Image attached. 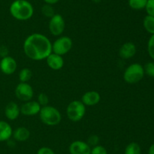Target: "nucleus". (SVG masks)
<instances>
[{
    "mask_svg": "<svg viewBox=\"0 0 154 154\" xmlns=\"http://www.w3.org/2000/svg\"><path fill=\"white\" fill-rule=\"evenodd\" d=\"M48 66L54 70H60L64 66V59L63 56L59 55L55 53H51L46 59Z\"/></svg>",
    "mask_w": 154,
    "mask_h": 154,
    "instance_id": "ddd939ff",
    "label": "nucleus"
},
{
    "mask_svg": "<svg viewBox=\"0 0 154 154\" xmlns=\"http://www.w3.org/2000/svg\"><path fill=\"white\" fill-rule=\"evenodd\" d=\"M99 141H100V139H99V136L96 134H92L88 137L87 143H88L90 147H93L96 145H99Z\"/></svg>",
    "mask_w": 154,
    "mask_h": 154,
    "instance_id": "a878e982",
    "label": "nucleus"
},
{
    "mask_svg": "<svg viewBox=\"0 0 154 154\" xmlns=\"http://www.w3.org/2000/svg\"><path fill=\"white\" fill-rule=\"evenodd\" d=\"M72 40L69 36H60L52 44V52L59 55H64L69 53L72 48Z\"/></svg>",
    "mask_w": 154,
    "mask_h": 154,
    "instance_id": "423d86ee",
    "label": "nucleus"
},
{
    "mask_svg": "<svg viewBox=\"0 0 154 154\" xmlns=\"http://www.w3.org/2000/svg\"><path fill=\"white\" fill-rule=\"evenodd\" d=\"M144 66L138 63H134L125 69L123 79L128 84H136L144 78Z\"/></svg>",
    "mask_w": 154,
    "mask_h": 154,
    "instance_id": "20e7f679",
    "label": "nucleus"
},
{
    "mask_svg": "<svg viewBox=\"0 0 154 154\" xmlns=\"http://www.w3.org/2000/svg\"><path fill=\"white\" fill-rule=\"evenodd\" d=\"M20 114V108L17 103L11 101L5 107V115L8 119L14 121L17 119Z\"/></svg>",
    "mask_w": 154,
    "mask_h": 154,
    "instance_id": "2eb2a0df",
    "label": "nucleus"
},
{
    "mask_svg": "<svg viewBox=\"0 0 154 154\" xmlns=\"http://www.w3.org/2000/svg\"><path fill=\"white\" fill-rule=\"evenodd\" d=\"M20 113L26 116H32L38 114L42 106L38 103V101H29L24 102L20 106Z\"/></svg>",
    "mask_w": 154,
    "mask_h": 154,
    "instance_id": "1a4fd4ad",
    "label": "nucleus"
},
{
    "mask_svg": "<svg viewBox=\"0 0 154 154\" xmlns=\"http://www.w3.org/2000/svg\"><path fill=\"white\" fill-rule=\"evenodd\" d=\"M137 51L136 45L132 42H125L119 49V56L123 60L132 58L135 55Z\"/></svg>",
    "mask_w": 154,
    "mask_h": 154,
    "instance_id": "f8f14e48",
    "label": "nucleus"
},
{
    "mask_svg": "<svg viewBox=\"0 0 154 154\" xmlns=\"http://www.w3.org/2000/svg\"><path fill=\"white\" fill-rule=\"evenodd\" d=\"M17 63L14 57L7 56L0 60V70L5 75H11L16 71Z\"/></svg>",
    "mask_w": 154,
    "mask_h": 154,
    "instance_id": "9d476101",
    "label": "nucleus"
},
{
    "mask_svg": "<svg viewBox=\"0 0 154 154\" xmlns=\"http://www.w3.org/2000/svg\"><path fill=\"white\" fill-rule=\"evenodd\" d=\"M50 33L54 36H60L64 32L66 28V22L61 14H55L51 18H50L49 21Z\"/></svg>",
    "mask_w": 154,
    "mask_h": 154,
    "instance_id": "0eeeda50",
    "label": "nucleus"
},
{
    "mask_svg": "<svg viewBox=\"0 0 154 154\" xmlns=\"http://www.w3.org/2000/svg\"><path fill=\"white\" fill-rule=\"evenodd\" d=\"M41 121L48 126H55L59 125L62 120V115L59 110L52 106H44L39 112Z\"/></svg>",
    "mask_w": 154,
    "mask_h": 154,
    "instance_id": "7ed1b4c3",
    "label": "nucleus"
},
{
    "mask_svg": "<svg viewBox=\"0 0 154 154\" xmlns=\"http://www.w3.org/2000/svg\"><path fill=\"white\" fill-rule=\"evenodd\" d=\"M9 10L11 16L18 21H27L34 14L33 6L27 0H14Z\"/></svg>",
    "mask_w": 154,
    "mask_h": 154,
    "instance_id": "f03ea898",
    "label": "nucleus"
},
{
    "mask_svg": "<svg viewBox=\"0 0 154 154\" xmlns=\"http://www.w3.org/2000/svg\"><path fill=\"white\" fill-rule=\"evenodd\" d=\"M147 0H129V6L133 10H142L145 8Z\"/></svg>",
    "mask_w": 154,
    "mask_h": 154,
    "instance_id": "aec40b11",
    "label": "nucleus"
},
{
    "mask_svg": "<svg viewBox=\"0 0 154 154\" xmlns=\"http://www.w3.org/2000/svg\"><path fill=\"white\" fill-rule=\"evenodd\" d=\"M9 53V49L6 45H0V57L3 58V57H5L7 56H8Z\"/></svg>",
    "mask_w": 154,
    "mask_h": 154,
    "instance_id": "c756f323",
    "label": "nucleus"
},
{
    "mask_svg": "<svg viewBox=\"0 0 154 154\" xmlns=\"http://www.w3.org/2000/svg\"><path fill=\"white\" fill-rule=\"evenodd\" d=\"M32 76V72L29 68H23L19 72V79L20 82H28Z\"/></svg>",
    "mask_w": 154,
    "mask_h": 154,
    "instance_id": "412c9836",
    "label": "nucleus"
},
{
    "mask_svg": "<svg viewBox=\"0 0 154 154\" xmlns=\"http://www.w3.org/2000/svg\"><path fill=\"white\" fill-rule=\"evenodd\" d=\"M143 26L146 31L150 34H154V18L150 15L144 17L143 20Z\"/></svg>",
    "mask_w": 154,
    "mask_h": 154,
    "instance_id": "a211bd4d",
    "label": "nucleus"
},
{
    "mask_svg": "<svg viewBox=\"0 0 154 154\" xmlns=\"http://www.w3.org/2000/svg\"><path fill=\"white\" fill-rule=\"evenodd\" d=\"M101 95L96 91H89L85 92L81 98V101L85 106H95L100 102Z\"/></svg>",
    "mask_w": 154,
    "mask_h": 154,
    "instance_id": "4468645a",
    "label": "nucleus"
},
{
    "mask_svg": "<svg viewBox=\"0 0 154 154\" xmlns=\"http://www.w3.org/2000/svg\"><path fill=\"white\" fill-rule=\"evenodd\" d=\"M144 73L147 74L150 77L154 78V61L147 62L144 66Z\"/></svg>",
    "mask_w": 154,
    "mask_h": 154,
    "instance_id": "5701e85b",
    "label": "nucleus"
},
{
    "mask_svg": "<svg viewBox=\"0 0 154 154\" xmlns=\"http://www.w3.org/2000/svg\"><path fill=\"white\" fill-rule=\"evenodd\" d=\"M86 113V106L81 101H73L69 104L66 108L68 119L74 122L81 121Z\"/></svg>",
    "mask_w": 154,
    "mask_h": 154,
    "instance_id": "39448f33",
    "label": "nucleus"
},
{
    "mask_svg": "<svg viewBox=\"0 0 154 154\" xmlns=\"http://www.w3.org/2000/svg\"><path fill=\"white\" fill-rule=\"evenodd\" d=\"M124 154H141V146L136 142H131L125 148Z\"/></svg>",
    "mask_w": 154,
    "mask_h": 154,
    "instance_id": "6ab92c4d",
    "label": "nucleus"
},
{
    "mask_svg": "<svg viewBox=\"0 0 154 154\" xmlns=\"http://www.w3.org/2000/svg\"><path fill=\"white\" fill-rule=\"evenodd\" d=\"M15 96L18 100L23 102L29 101L32 99L34 91L32 87L27 82H20L14 90Z\"/></svg>",
    "mask_w": 154,
    "mask_h": 154,
    "instance_id": "6e6552de",
    "label": "nucleus"
},
{
    "mask_svg": "<svg viewBox=\"0 0 154 154\" xmlns=\"http://www.w3.org/2000/svg\"><path fill=\"white\" fill-rule=\"evenodd\" d=\"M45 1V2L46 3V4H50V5H54L56 4V3L58 2L60 0H44Z\"/></svg>",
    "mask_w": 154,
    "mask_h": 154,
    "instance_id": "7c9ffc66",
    "label": "nucleus"
},
{
    "mask_svg": "<svg viewBox=\"0 0 154 154\" xmlns=\"http://www.w3.org/2000/svg\"><path fill=\"white\" fill-rule=\"evenodd\" d=\"M37 101L42 107H44V106H47L48 104L49 98H48V96L47 95V94L40 93L38 95V96Z\"/></svg>",
    "mask_w": 154,
    "mask_h": 154,
    "instance_id": "bb28decb",
    "label": "nucleus"
},
{
    "mask_svg": "<svg viewBox=\"0 0 154 154\" xmlns=\"http://www.w3.org/2000/svg\"><path fill=\"white\" fill-rule=\"evenodd\" d=\"M92 1L95 3H99V2H100L101 0H92Z\"/></svg>",
    "mask_w": 154,
    "mask_h": 154,
    "instance_id": "473e14b6",
    "label": "nucleus"
},
{
    "mask_svg": "<svg viewBox=\"0 0 154 154\" xmlns=\"http://www.w3.org/2000/svg\"><path fill=\"white\" fill-rule=\"evenodd\" d=\"M70 154H90L91 147L88 143L83 140H75L69 145Z\"/></svg>",
    "mask_w": 154,
    "mask_h": 154,
    "instance_id": "9b49d317",
    "label": "nucleus"
},
{
    "mask_svg": "<svg viewBox=\"0 0 154 154\" xmlns=\"http://www.w3.org/2000/svg\"><path fill=\"white\" fill-rule=\"evenodd\" d=\"M145 9L147 15H150L154 18V0H147Z\"/></svg>",
    "mask_w": 154,
    "mask_h": 154,
    "instance_id": "cd10ccee",
    "label": "nucleus"
},
{
    "mask_svg": "<svg viewBox=\"0 0 154 154\" xmlns=\"http://www.w3.org/2000/svg\"><path fill=\"white\" fill-rule=\"evenodd\" d=\"M12 136L17 141L24 142L29 138L30 131L26 127H18L14 131H13Z\"/></svg>",
    "mask_w": 154,
    "mask_h": 154,
    "instance_id": "f3484780",
    "label": "nucleus"
},
{
    "mask_svg": "<svg viewBox=\"0 0 154 154\" xmlns=\"http://www.w3.org/2000/svg\"><path fill=\"white\" fill-rule=\"evenodd\" d=\"M23 51L26 55L32 60H42L52 53V43L46 36L32 33L25 39Z\"/></svg>",
    "mask_w": 154,
    "mask_h": 154,
    "instance_id": "f257e3e1",
    "label": "nucleus"
},
{
    "mask_svg": "<svg viewBox=\"0 0 154 154\" xmlns=\"http://www.w3.org/2000/svg\"><path fill=\"white\" fill-rule=\"evenodd\" d=\"M13 129L8 122L0 120V142L8 141L11 137Z\"/></svg>",
    "mask_w": 154,
    "mask_h": 154,
    "instance_id": "dca6fc26",
    "label": "nucleus"
},
{
    "mask_svg": "<svg viewBox=\"0 0 154 154\" xmlns=\"http://www.w3.org/2000/svg\"><path fill=\"white\" fill-rule=\"evenodd\" d=\"M42 13L45 18H51L54 14H55V11H54V7L52 5L45 4L42 7Z\"/></svg>",
    "mask_w": 154,
    "mask_h": 154,
    "instance_id": "4be33fe9",
    "label": "nucleus"
},
{
    "mask_svg": "<svg viewBox=\"0 0 154 154\" xmlns=\"http://www.w3.org/2000/svg\"><path fill=\"white\" fill-rule=\"evenodd\" d=\"M148 154H154V143L150 145L148 149Z\"/></svg>",
    "mask_w": 154,
    "mask_h": 154,
    "instance_id": "2f4dec72",
    "label": "nucleus"
},
{
    "mask_svg": "<svg viewBox=\"0 0 154 154\" xmlns=\"http://www.w3.org/2000/svg\"><path fill=\"white\" fill-rule=\"evenodd\" d=\"M90 154H108V151L105 146L99 144L91 147Z\"/></svg>",
    "mask_w": 154,
    "mask_h": 154,
    "instance_id": "b1692460",
    "label": "nucleus"
},
{
    "mask_svg": "<svg viewBox=\"0 0 154 154\" xmlns=\"http://www.w3.org/2000/svg\"><path fill=\"white\" fill-rule=\"evenodd\" d=\"M37 154H56L51 148L48 146H42L37 151Z\"/></svg>",
    "mask_w": 154,
    "mask_h": 154,
    "instance_id": "c85d7f7f",
    "label": "nucleus"
},
{
    "mask_svg": "<svg viewBox=\"0 0 154 154\" xmlns=\"http://www.w3.org/2000/svg\"><path fill=\"white\" fill-rule=\"evenodd\" d=\"M147 51L150 57L154 60V34L151 35L147 43Z\"/></svg>",
    "mask_w": 154,
    "mask_h": 154,
    "instance_id": "393cba45",
    "label": "nucleus"
}]
</instances>
